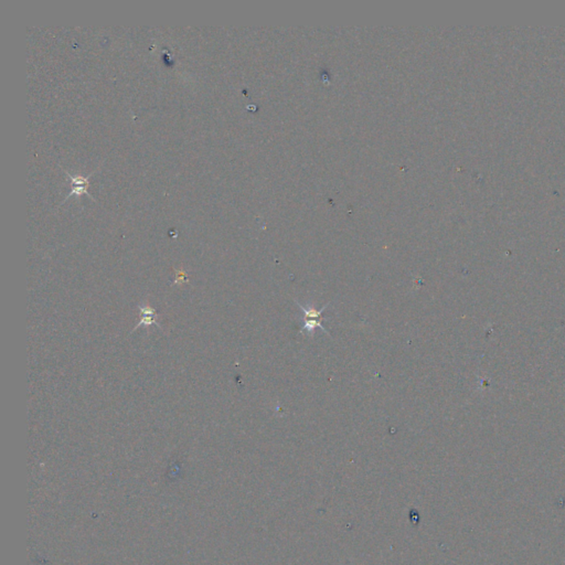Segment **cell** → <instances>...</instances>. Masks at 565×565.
<instances>
[{
  "mask_svg": "<svg viewBox=\"0 0 565 565\" xmlns=\"http://www.w3.org/2000/svg\"><path fill=\"white\" fill-rule=\"evenodd\" d=\"M140 322L137 327L149 326V324H152L159 326V324L157 322L156 312H154V308H152L150 306H140Z\"/></svg>",
  "mask_w": 565,
  "mask_h": 565,
  "instance_id": "2",
  "label": "cell"
},
{
  "mask_svg": "<svg viewBox=\"0 0 565 565\" xmlns=\"http://www.w3.org/2000/svg\"><path fill=\"white\" fill-rule=\"evenodd\" d=\"M300 308L302 309V312H304V316L309 318L308 320L304 322V329L306 328L307 330H312V329L319 327V328H322V329L324 330V332H326V329L324 328L322 324L319 322V318L322 317V310L316 312V310H312V309H310V310H306V309L304 308L302 306H300Z\"/></svg>",
  "mask_w": 565,
  "mask_h": 565,
  "instance_id": "1",
  "label": "cell"
}]
</instances>
